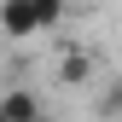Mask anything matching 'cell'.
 Instances as JSON below:
<instances>
[{"instance_id":"6da1fadb","label":"cell","mask_w":122,"mask_h":122,"mask_svg":"<svg viewBox=\"0 0 122 122\" xmlns=\"http://www.w3.org/2000/svg\"><path fill=\"white\" fill-rule=\"evenodd\" d=\"M0 29H6L12 41L41 35V6H35V0H0Z\"/></svg>"},{"instance_id":"7a4b0ae2","label":"cell","mask_w":122,"mask_h":122,"mask_svg":"<svg viewBox=\"0 0 122 122\" xmlns=\"http://www.w3.org/2000/svg\"><path fill=\"white\" fill-rule=\"evenodd\" d=\"M0 122H47V111L35 105V93H23V87H12V93L0 99Z\"/></svg>"},{"instance_id":"3957f363","label":"cell","mask_w":122,"mask_h":122,"mask_svg":"<svg viewBox=\"0 0 122 122\" xmlns=\"http://www.w3.org/2000/svg\"><path fill=\"white\" fill-rule=\"evenodd\" d=\"M58 81H70V87L93 81V52H87V47H64V58H58Z\"/></svg>"},{"instance_id":"277c9868","label":"cell","mask_w":122,"mask_h":122,"mask_svg":"<svg viewBox=\"0 0 122 122\" xmlns=\"http://www.w3.org/2000/svg\"><path fill=\"white\" fill-rule=\"evenodd\" d=\"M99 116H122V81L105 87V99H99Z\"/></svg>"},{"instance_id":"5b68a950","label":"cell","mask_w":122,"mask_h":122,"mask_svg":"<svg viewBox=\"0 0 122 122\" xmlns=\"http://www.w3.org/2000/svg\"><path fill=\"white\" fill-rule=\"evenodd\" d=\"M64 6H81V0H64Z\"/></svg>"}]
</instances>
